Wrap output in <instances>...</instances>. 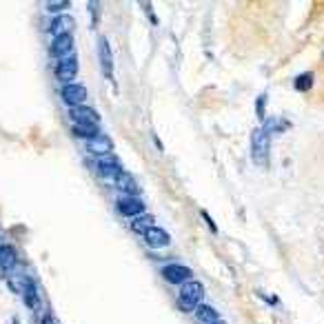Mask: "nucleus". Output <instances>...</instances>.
<instances>
[{"label":"nucleus","mask_w":324,"mask_h":324,"mask_svg":"<svg viewBox=\"0 0 324 324\" xmlns=\"http://www.w3.org/2000/svg\"><path fill=\"white\" fill-rule=\"evenodd\" d=\"M73 136L91 140L98 136V125H73Z\"/></svg>","instance_id":"19"},{"label":"nucleus","mask_w":324,"mask_h":324,"mask_svg":"<svg viewBox=\"0 0 324 324\" xmlns=\"http://www.w3.org/2000/svg\"><path fill=\"white\" fill-rule=\"evenodd\" d=\"M18 267V253L14 247H9V244H5L3 249H0V269L3 271H14Z\"/></svg>","instance_id":"14"},{"label":"nucleus","mask_w":324,"mask_h":324,"mask_svg":"<svg viewBox=\"0 0 324 324\" xmlns=\"http://www.w3.org/2000/svg\"><path fill=\"white\" fill-rule=\"evenodd\" d=\"M40 324H56V320H53L51 315H45V317H42V322H40Z\"/></svg>","instance_id":"23"},{"label":"nucleus","mask_w":324,"mask_h":324,"mask_svg":"<svg viewBox=\"0 0 324 324\" xmlns=\"http://www.w3.org/2000/svg\"><path fill=\"white\" fill-rule=\"evenodd\" d=\"M115 185H118L120 191H125L127 195H133V198H138V193L142 191L140 185L136 182V178H133L131 173H125V171H122L118 178H115Z\"/></svg>","instance_id":"13"},{"label":"nucleus","mask_w":324,"mask_h":324,"mask_svg":"<svg viewBox=\"0 0 324 324\" xmlns=\"http://www.w3.org/2000/svg\"><path fill=\"white\" fill-rule=\"evenodd\" d=\"M45 7H47V11H51V14L60 16V11H65L67 7H69V3H65V0H60V3H47Z\"/></svg>","instance_id":"21"},{"label":"nucleus","mask_w":324,"mask_h":324,"mask_svg":"<svg viewBox=\"0 0 324 324\" xmlns=\"http://www.w3.org/2000/svg\"><path fill=\"white\" fill-rule=\"evenodd\" d=\"M98 169H100V173L105 175V178H111V180H115L122 173V167H120L118 158H113V156L98 158Z\"/></svg>","instance_id":"9"},{"label":"nucleus","mask_w":324,"mask_h":324,"mask_svg":"<svg viewBox=\"0 0 324 324\" xmlns=\"http://www.w3.org/2000/svg\"><path fill=\"white\" fill-rule=\"evenodd\" d=\"M293 84H296L298 91H309L311 87H313V73H300V76L293 80Z\"/></svg>","instance_id":"20"},{"label":"nucleus","mask_w":324,"mask_h":324,"mask_svg":"<svg viewBox=\"0 0 324 324\" xmlns=\"http://www.w3.org/2000/svg\"><path fill=\"white\" fill-rule=\"evenodd\" d=\"M118 211L122 213V216L127 218H138L144 213V202L138 198H133V195H122V198H118Z\"/></svg>","instance_id":"6"},{"label":"nucleus","mask_w":324,"mask_h":324,"mask_svg":"<svg viewBox=\"0 0 324 324\" xmlns=\"http://www.w3.org/2000/svg\"><path fill=\"white\" fill-rule=\"evenodd\" d=\"M3 247H5V242H3V240H0V249H3Z\"/></svg>","instance_id":"24"},{"label":"nucleus","mask_w":324,"mask_h":324,"mask_svg":"<svg viewBox=\"0 0 324 324\" xmlns=\"http://www.w3.org/2000/svg\"><path fill=\"white\" fill-rule=\"evenodd\" d=\"M69 118L73 120V125H98L100 115H98L96 109H91L87 105L82 107H73L69 109Z\"/></svg>","instance_id":"7"},{"label":"nucleus","mask_w":324,"mask_h":324,"mask_svg":"<svg viewBox=\"0 0 324 324\" xmlns=\"http://www.w3.org/2000/svg\"><path fill=\"white\" fill-rule=\"evenodd\" d=\"M87 149L91 151V154H96L98 158H102V156H109V154H111L113 142H111V140H109L107 136H102V133H98L96 138L87 140Z\"/></svg>","instance_id":"11"},{"label":"nucleus","mask_w":324,"mask_h":324,"mask_svg":"<svg viewBox=\"0 0 324 324\" xmlns=\"http://www.w3.org/2000/svg\"><path fill=\"white\" fill-rule=\"evenodd\" d=\"M144 240H146V244H149L151 249H162V247H169L171 238H169V233L164 229L154 227V229H149L144 233Z\"/></svg>","instance_id":"12"},{"label":"nucleus","mask_w":324,"mask_h":324,"mask_svg":"<svg viewBox=\"0 0 324 324\" xmlns=\"http://www.w3.org/2000/svg\"><path fill=\"white\" fill-rule=\"evenodd\" d=\"M258 115H260V118H264V96L258 98Z\"/></svg>","instance_id":"22"},{"label":"nucleus","mask_w":324,"mask_h":324,"mask_svg":"<svg viewBox=\"0 0 324 324\" xmlns=\"http://www.w3.org/2000/svg\"><path fill=\"white\" fill-rule=\"evenodd\" d=\"M73 53V36H60V38H53L51 42V56L63 60L67 56Z\"/></svg>","instance_id":"10"},{"label":"nucleus","mask_w":324,"mask_h":324,"mask_svg":"<svg viewBox=\"0 0 324 324\" xmlns=\"http://www.w3.org/2000/svg\"><path fill=\"white\" fill-rule=\"evenodd\" d=\"M202 296H204L202 284L195 282V280H191V282H187V284H182L180 298H178L180 309H185V311H195V309L200 307V302H202Z\"/></svg>","instance_id":"1"},{"label":"nucleus","mask_w":324,"mask_h":324,"mask_svg":"<svg viewBox=\"0 0 324 324\" xmlns=\"http://www.w3.org/2000/svg\"><path fill=\"white\" fill-rule=\"evenodd\" d=\"M162 276L171 284H187V282H191L193 271L189 267H182V264H169L162 269Z\"/></svg>","instance_id":"5"},{"label":"nucleus","mask_w":324,"mask_h":324,"mask_svg":"<svg viewBox=\"0 0 324 324\" xmlns=\"http://www.w3.org/2000/svg\"><path fill=\"white\" fill-rule=\"evenodd\" d=\"M100 65L107 78L113 76V58H111V47H109L107 38H100Z\"/></svg>","instance_id":"15"},{"label":"nucleus","mask_w":324,"mask_h":324,"mask_svg":"<svg viewBox=\"0 0 324 324\" xmlns=\"http://www.w3.org/2000/svg\"><path fill=\"white\" fill-rule=\"evenodd\" d=\"M73 32V18L67 16V14H60L51 20L49 24V34L53 36V38H60V36H71Z\"/></svg>","instance_id":"8"},{"label":"nucleus","mask_w":324,"mask_h":324,"mask_svg":"<svg viewBox=\"0 0 324 324\" xmlns=\"http://www.w3.org/2000/svg\"><path fill=\"white\" fill-rule=\"evenodd\" d=\"M63 100L69 105V109L73 107H82L84 100H87V87L80 82H69L63 87Z\"/></svg>","instance_id":"3"},{"label":"nucleus","mask_w":324,"mask_h":324,"mask_svg":"<svg viewBox=\"0 0 324 324\" xmlns=\"http://www.w3.org/2000/svg\"><path fill=\"white\" fill-rule=\"evenodd\" d=\"M154 227L156 224H154V218L151 216H138V218H133V222H131V229L136 231V233H142V235Z\"/></svg>","instance_id":"18"},{"label":"nucleus","mask_w":324,"mask_h":324,"mask_svg":"<svg viewBox=\"0 0 324 324\" xmlns=\"http://www.w3.org/2000/svg\"><path fill=\"white\" fill-rule=\"evenodd\" d=\"M76 73H78V58L73 56H67L63 60H58V65H56V78L60 82H65V84H69L73 82V78H76Z\"/></svg>","instance_id":"4"},{"label":"nucleus","mask_w":324,"mask_h":324,"mask_svg":"<svg viewBox=\"0 0 324 324\" xmlns=\"http://www.w3.org/2000/svg\"><path fill=\"white\" fill-rule=\"evenodd\" d=\"M195 320H198V324H222L220 315L211 307H207V304H200L195 309Z\"/></svg>","instance_id":"16"},{"label":"nucleus","mask_w":324,"mask_h":324,"mask_svg":"<svg viewBox=\"0 0 324 324\" xmlns=\"http://www.w3.org/2000/svg\"><path fill=\"white\" fill-rule=\"evenodd\" d=\"M22 300L32 311H38V307H40V291H38V286H36L34 280L27 284V289L22 291Z\"/></svg>","instance_id":"17"},{"label":"nucleus","mask_w":324,"mask_h":324,"mask_svg":"<svg viewBox=\"0 0 324 324\" xmlns=\"http://www.w3.org/2000/svg\"><path fill=\"white\" fill-rule=\"evenodd\" d=\"M269 146H271V138L264 133V129H255L251 133V156L255 164H267Z\"/></svg>","instance_id":"2"}]
</instances>
